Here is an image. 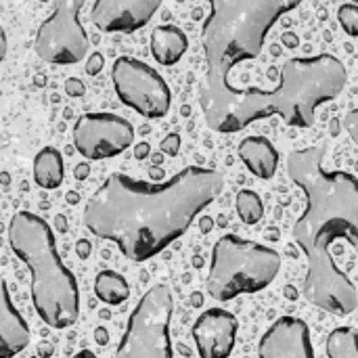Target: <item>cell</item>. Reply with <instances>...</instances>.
Segmentation results:
<instances>
[{"label": "cell", "instance_id": "cell-1", "mask_svg": "<svg viewBox=\"0 0 358 358\" xmlns=\"http://www.w3.org/2000/svg\"><path fill=\"white\" fill-rule=\"evenodd\" d=\"M218 170L189 166L166 182L109 174L84 206V224L111 241L132 262H147L180 239L193 220L222 193Z\"/></svg>", "mask_w": 358, "mask_h": 358}, {"label": "cell", "instance_id": "cell-2", "mask_svg": "<svg viewBox=\"0 0 358 358\" xmlns=\"http://www.w3.org/2000/svg\"><path fill=\"white\" fill-rule=\"evenodd\" d=\"M287 172L306 195V210L294 224V239L308 262L304 298L325 313L346 317L357 310L358 292L338 268L331 245L342 239L358 252V178L329 172L321 145L292 151Z\"/></svg>", "mask_w": 358, "mask_h": 358}, {"label": "cell", "instance_id": "cell-3", "mask_svg": "<svg viewBox=\"0 0 358 358\" xmlns=\"http://www.w3.org/2000/svg\"><path fill=\"white\" fill-rule=\"evenodd\" d=\"M210 17L201 29L208 78L201 107L212 130H220L239 90L231 73L245 61L260 57L271 27L304 0H208Z\"/></svg>", "mask_w": 358, "mask_h": 358}, {"label": "cell", "instance_id": "cell-4", "mask_svg": "<svg viewBox=\"0 0 358 358\" xmlns=\"http://www.w3.org/2000/svg\"><path fill=\"white\" fill-rule=\"evenodd\" d=\"M346 82V67L334 55L289 59L281 67L277 88L239 90L218 132L233 134L273 115H281L289 126L310 128L317 109L340 96Z\"/></svg>", "mask_w": 358, "mask_h": 358}, {"label": "cell", "instance_id": "cell-5", "mask_svg": "<svg viewBox=\"0 0 358 358\" xmlns=\"http://www.w3.org/2000/svg\"><path fill=\"white\" fill-rule=\"evenodd\" d=\"M8 245L29 271L31 302L38 317L52 329L71 327L80 317V289L57 252L48 222L38 214L17 212L8 222Z\"/></svg>", "mask_w": 358, "mask_h": 358}, {"label": "cell", "instance_id": "cell-6", "mask_svg": "<svg viewBox=\"0 0 358 358\" xmlns=\"http://www.w3.org/2000/svg\"><path fill=\"white\" fill-rule=\"evenodd\" d=\"M281 271V256L256 241L224 235L212 250L208 294L218 302L268 287Z\"/></svg>", "mask_w": 358, "mask_h": 358}, {"label": "cell", "instance_id": "cell-7", "mask_svg": "<svg viewBox=\"0 0 358 358\" xmlns=\"http://www.w3.org/2000/svg\"><path fill=\"white\" fill-rule=\"evenodd\" d=\"M174 300L168 285H153L134 306L115 358H174L170 323Z\"/></svg>", "mask_w": 358, "mask_h": 358}, {"label": "cell", "instance_id": "cell-8", "mask_svg": "<svg viewBox=\"0 0 358 358\" xmlns=\"http://www.w3.org/2000/svg\"><path fill=\"white\" fill-rule=\"evenodd\" d=\"M84 0H52L50 15L36 31L38 57L52 65H76L88 52V34L80 21Z\"/></svg>", "mask_w": 358, "mask_h": 358}, {"label": "cell", "instance_id": "cell-9", "mask_svg": "<svg viewBox=\"0 0 358 358\" xmlns=\"http://www.w3.org/2000/svg\"><path fill=\"white\" fill-rule=\"evenodd\" d=\"M111 82L120 101L149 120H159L170 111L172 92L166 80L147 63L120 57L111 67Z\"/></svg>", "mask_w": 358, "mask_h": 358}, {"label": "cell", "instance_id": "cell-10", "mask_svg": "<svg viewBox=\"0 0 358 358\" xmlns=\"http://www.w3.org/2000/svg\"><path fill=\"white\" fill-rule=\"evenodd\" d=\"M134 141V128L115 113H84L73 124V145L86 159H109Z\"/></svg>", "mask_w": 358, "mask_h": 358}, {"label": "cell", "instance_id": "cell-11", "mask_svg": "<svg viewBox=\"0 0 358 358\" xmlns=\"http://www.w3.org/2000/svg\"><path fill=\"white\" fill-rule=\"evenodd\" d=\"M159 6L162 0H94L90 21L107 34H132L145 27Z\"/></svg>", "mask_w": 358, "mask_h": 358}, {"label": "cell", "instance_id": "cell-12", "mask_svg": "<svg viewBox=\"0 0 358 358\" xmlns=\"http://www.w3.org/2000/svg\"><path fill=\"white\" fill-rule=\"evenodd\" d=\"M258 358H315L308 325L296 317L277 319L260 338Z\"/></svg>", "mask_w": 358, "mask_h": 358}, {"label": "cell", "instance_id": "cell-13", "mask_svg": "<svg viewBox=\"0 0 358 358\" xmlns=\"http://www.w3.org/2000/svg\"><path fill=\"white\" fill-rule=\"evenodd\" d=\"M237 319L229 310L210 308L193 325V340L201 358H229L237 340Z\"/></svg>", "mask_w": 358, "mask_h": 358}, {"label": "cell", "instance_id": "cell-14", "mask_svg": "<svg viewBox=\"0 0 358 358\" xmlns=\"http://www.w3.org/2000/svg\"><path fill=\"white\" fill-rule=\"evenodd\" d=\"M29 325L15 308L4 277L0 275V358H15L29 346Z\"/></svg>", "mask_w": 358, "mask_h": 358}, {"label": "cell", "instance_id": "cell-15", "mask_svg": "<svg viewBox=\"0 0 358 358\" xmlns=\"http://www.w3.org/2000/svg\"><path fill=\"white\" fill-rule=\"evenodd\" d=\"M239 157L245 164V168L262 178L268 180L275 176L277 168H279V151L275 149V145L264 138V136H248L239 143Z\"/></svg>", "mask_w": 358, "mask_h": 358}, {"label": "cell", "instance_id": "cell-16", "mask_svg": "<svg viewBox=\"0 0 358 358\" xmlns=\"http://www.w3.org/2000/svg\"><path fill=\"white\" fill-rule=\"evenodd\" d=\"M189 48L187 34L176 25H159L151 34V55L159 65H174Z\"/></svg>", "mask_w": 358, "mask_h": 358}, {"label": "cell", "instance_id": "cell-17", "mask_svg": "<svg viewBox=\"0 0 358 358\" xmlns=\"http://www.w3.org/2000/svg\"><path fill=\"white\" fill-rule=\"evenodd\" d=\"M65 178L63 155L55 147H44L34 157V180L40 189H59Z\"/></svg>", "mask_w": 358, "mask_h": 358}, {"label": "cell", "instance_id": "cell-18", "mask_svg": "<svg viewBox=\"0 0 358 358\" xmlns=\"http://www.w3.org/2000/svg\"><path fill=\"white\" fill-rule=\"evenodd\" d=\"M94 294L107 306H117L128 300L130 285L128 281L115 271H101L94 277Z\"/></svg>", "mask_w": 358, "mask_h": 358}, {"label": "cell", "instance_id": "cell-19", "mask_svg": "<svg viewBox=\"0 0 358 358\" xmlns=\"http://www.w3.org/2000/svg\"><path fill=\"white\" fill-rule=\"evenodd\" d=\"M329 358H358V331L352 327H338L327 338Z\"/></svg>", "mask_w": 358, "mask_h": 358}, {"label": "cell", "instance_id": "cell-20", "mask_svg": "<svg viewBox=\"0 0 358 358\" xmlns=\"http://www.w3.org/2000/svg\"><path fill=\"white\" fill-rule=\"evenodd\" d=\"M235 206H237V214H239L241 222H245V224H258L264 216V203L256 191H250V189L239 191Z\"/></svg>", "mask_w": 358, "mask_h": 358}, {"label": "cell", "instance_id": "cell-21", "mask_svg": "<svg viewBox=\"0 0 358 358\" xmlns=\"http://www.w3.org/2000/svg\"><path fill=\"white\" fill-rule=\"evenodd\" d=\"M338 21L342 25V29L352 36L358 38V6L357 4H342L338 8Z\"/></svg>", "mask_w": 358, "mask_h": 358}, {"label": "cell", "instance_id": "cell-22", "mask_svg": "<svg viewBox=\"0 0 358 358\" xmlns=\"http://www.w3.org/2000/svg\"><path fill=\"white\" fill-rule=\"evenodd\" d=\"M159 149L166 153V155H170V157H174L178 151H180V134H176V132H172V134H168L164 141H162V145H159Z\"/></svg>", "mask_w": 358, "mask_h": 358}, {"label": "cell", "instance_id": "cell-23", "mask_svg": "<svg viewBox=\"0 0 358 358\" xmlns=\"http://www.w3.org/2000/svg\"><path fill=\"white\" fill-rule=\"evenodd\" d=\"M344 128L348 130L350 138L355 141V145H358V109H352L346 113L344 117Z\"/></svg>", "mask_w": 358, "mask_h": 358}, {"label": "cell", "instance_id": "cell-24", "mask_svg": "<svg viewBox=\"0 0 358 358\" xmlns=\"http://www.w3.org/2000/svg\"><path fill=\"white\" fill-rule=\"evenodd\" d=\"M103 65H105L103 55H101V52H92V55L88 57V61H86V73H88V76H96V73L103 69Z\"/></svg>", "mask_w": 358, "mask_h": 358}, {"label": "cell", "instance_id": "cell-25", "mask_svg": "<svg viewBox=\"0 0 358 358\" xmlns=\"http://www.w3.org/2000/svg\"><path fill=\"white\" fill-rule=\"evenodd\" d=\"M65 90H67L69 96H82L84 94V84L80 80H76V78H69L65 82Z\"/></svg>", "mask_w": 358, "mask_h": 358}, {"label": "cell", "instance_id": "cell-26", "mask_svg": "<svg viewBox=\"0 0 358 358\" xmlns=\"http://www.w3.org/2000/svg\"><path fill=\"white\" fill-rule=\"evenodd\" d=\"M6 48H8L6 34H4V29H2V25H0V67H2V61H4V57H6Z\"/></svg>", "mask_w": 358, "mask_h": 358}, {"label": "cell", "instance_id": "cell-27", "mask_svg": "<svg viewBox=\"0 0 358 358\" xmlns=\"http://www.w3.org/2000/svg\"><path fill=\"white\" fill-rule=\"evenodd\" d=\"M283 44L289 46V48H296V46H298V36H296V34H289V31L283 34Z\"/></svg>", "mask_w": 358, "mask_h": 358}, {"label": "cell", "instance_id": "cell-28", "mask_svg": "<svg viewBox=\"0 0 358 358\" xmlns=\"http://www.w3.org/2000/svg\"><path fill=\"white\" fill-rule=\"evenodd\" d=\"M71 358H99L94 352H90V350H82V352H78V355H73Z\"/></svg>", "mask_w": 358, "mask_h": 358}, {"label": "cell", "instance_id": "cell-29", "mask_svg": "<svg viewBox=\"0 0 358 358\" xmlns=\"http://www.w3.org/2000/svg\"><path fill=\"white\" fill-rule=\"evenodd\" d=\"M147 151H149V147H147V145H138V147H136V157H145V155H147Z\"/></svg>", "mask_w": 358, "mask_h": 358}, {"label": "cell", "instance_id": "cell-30", "mask_svg": "<svg viewBox=\"0 0 358 358\" xmlns=\"http://www.w3.org/2000/svg\"><path fill=\"white\" fill-rule=\"evenodd\" d=\"M210 229H212V220H210V218H203V220H201V231L206 233V231H210Z\"/></svg>", "mask_w": 358, "mask_h": 358}, {"label": "cell", "instance_id": "cell-31", "mask_svg": "<svg viewBox=\"0 0 358 358\" xmlns=\"http://www.w3.org/2000/svg\"><path fill=\"white\" fill-rule=\"evenodd\" d=\"M285 296H287L289 300H296V298H298V294H296L294 287H285Z\"/></svg>", "mask_w": 358, "mask_h": 358}, {"label": "cell", "instance_id": "cell-32", "mask_svg": "<svg viewBox=\"0 0 358 358\" xmlns=\"http://www.w3.org/2000/svg\"><path fill=\"white\" fill-rule=\"evenodd\" d=\"M193 306H201V294H193Z\"/></svg>", "mask_w": 358, "mask_h": 358}, {"label": "cell", "instance_id": "cell-33", "mask_svg": "<svg viewBox=\"0 0 358 358\" xmlns=\"http://www.w3.org/2000/svg\"><path fill=\"white\" fill-rule=\"evenodd\" d=\"M96 340L105 342V340H107V338H105V331H96Z\"/></svg>", "mask_w": 358, "mask_h": 358}]
</instances>
